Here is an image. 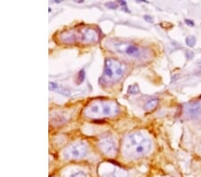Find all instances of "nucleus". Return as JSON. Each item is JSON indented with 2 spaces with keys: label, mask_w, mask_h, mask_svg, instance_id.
<instances>
[{
  "label": "nucleus",
  "mask_w": 201,
  "mask_h": 177,
  "mask_svg": "<svg viewBox=\"0 0 201 177\" xmlns=\"http://www.w3.org/2000/svg\"><path fill=\"white\" fill-rule=\"evenodd\" d=\"M152 142L149 138L142 132H134L129 134L124 140V151L126 156L138 157L150 151Z\"/></svg>",
  "instance_id": "obj_1"
},
{
  "label": "nucleus",
  "mask_w": 201,
  "mask_h": 177,
  "mask_svg": "<svg viewBox=\"0 0 201 177\" xmlns=\"http://www.w3.org/2000/svg\"><path fill=\"white\" fill-rule=\"evenodd\" d=\"M80 38H82V39L84 42L91 43V42L97 41L98 36L97 31L94 29H85L82 31Z\"/></svg>",
  "instance_id": "obj_8"
},
{
  "label": "nucleus",
  "mask_w": 201,
  "mask_h": 177,
  "mask_svg": "<svg viewBox=\"0 0 201 177\" xmlns=\"http://www.w3.org/2000/svg\"><path fill=\"white\" fill-rule=\"evenodd\" d=\"M144 19L146 20V21H148V23H152V22H153L152 17H150L149 15H145V16H144Z\"/></svg>",
  "instance_id": "obj_17"
},
{
  "label": "nucleus",
  "mask_w": 201,
  "mask_h": 177,
  "mask_svg": "<svg viewBox=\"0 0 201 177\" xmlns=\"http://www.w3.org/2000/svg\"><path fill=\"white\" fill-rule=\"evenodd\" d=\"M119 108L113 102H94L85 110L87 116H111L118 113Z\"/></svg>",
  "instance_id": "obj_3"
},
{
  "label": "nucleus",
  "mask_w": 201,
  "mask_h": 177,
  "mask_svg": "<svg viewBox=\"0 0 201 177\" xmlns=\"http://www.w3.org/2000/svg\"><path fill=\"white\" fill-rule=\"evenodd\" d=\"M186 43L189 47H194L196 44V38L193 36H189L186 38Z\"/></svg>",
  "instance_id": "obj_12"
},
{
  "label": "nucleus",
  "mask_w": 201,
  "mask_h": 177,
  "mask_svg": "<svg viewBox=\"0 0 201 177\" xmlns=\"http://www.w3.org/2000/svg\"><path fill=\"white\" fill-rule=\"evenodd\" d=\"M104 177H129V174L126 171L123 169H114L113 171L106 173Z\"/></svg>",
  "instance_id": "obj_9"
},
{
  "label": "nucleus",
  "mask_w": 201,
  "mask_h": 177,
  "mask_svg": "<svg viewBox=\"0 0 201 177\" xmlns=\"http://www.w3.org/2000/svg\"><path fill=\"white\" fill-rule=\"evenodd\" d=\"M185 22L188 25H190V26H194V23L191 21V20H185Z\"/></svg>",
  "instance_id": "obj_18"
},
{
  "label": "nucleus",
  "mask_w": 201,
  "mask_h": 177,
  "mask_svg": "<svg viewBox=\"0 0 201 177\" xmlns=\"http://www.w3.org/2000/svg\"><path fill=\"white\" fill-rule=\"evenodd\" d=\"M184 114L190 119H200L201 118V103L191 102L184 107Z\"/></svg>",
  "instance_id": "obj_7"
},
{
  "label": "nucleus",
  "mask_w": 201,
  "mask_h": 177,
  "mask_svg": "<svg viewBox=\"0 0 201 177\" xmlns=\"http://www.w3.org/2000/svg\"><path fill=\"white\" fill-rule=\"evenodd\" d=\"M49 90L59 92L60 94H63L65 96H69L70 95V91L68 90H66L65 88L60 86L58 84H55V82H49Z\"/></svg>",
  "instance_id": "obj_10"
},
{
  "label": "nucleus",
  "mask_w": 201,
  "mask_h": 177,
  "mask_svg": "<svg viewBox=\"0 0 201 177\" xmlns=\"http://www.w3.org/2000/svg\"><path fill=\"white\" fill-rule=\"evenodd\" d=\"M128 92L131 93V94H133V95L138 94V87L137 85H131V86L129 87Z\"/></svg>",
  "instance_id": "obj_14"
},
{
  "label": "nucleus",
  "mask_w": 201,
  "mask_h": 177,
  "mask_svg": "<svg viewBox=\"0 0 201 177\" xmlns=\"http://www.w3.org/2000/svg\"><path fill=\"white\" fill-rule=\"evenodd\" d=\"M106 6H108V7H111V8H113V9H114V8H116V7H117V5H116L115 3H113V2L107 3V4H106Z\"/></svg>",
  "instance_id": "obj_16"
},
{
  "label": "nucleus",
  "mask_w": 201,
  "mask_h": 177,
  "mask_svg": "<svg viewBox=\"0 0 201 177\" xmlns=\"http://www.w3.org/2000/svg\"><path fill=\"white\" fill-rule=\"evenodd\" d=\"M108 43H109V47L113 48L114 51L121 54L127 55L129 56L141 57L144 54L143 49L127 41H119V39H111V41H108Z\"/></svg>",
  "instance_id": "obj_4"
},
{
  "label": "nucleus",
  "mask_w": 201,
  "mask_h": 177,
  "mask_svg": "<svg viewBox=\"0 0 201 177\" xmlns=\"http://www.w3.org/2000/svg\"><path fill=\"white\" fill-rule=\"evenodd\" d=\"M125 65L119 60L114 58H107L105 60V67L100 82L103 85H109L119 81L125 73Z\"/></svg>",
  "instance_id": "obj_2"
},
{
  "label": "nucleus",
  "mask_w": 201,
  "mask_h": 177,
  "mask_svg": "<svg viewBox=\"0 0 201 177\" xmlns=\"http://www.w3.org/2000/svg\"><path fill=\"white\" fill-rule=\"evenodd\" d=\"M88 153L87 146L82 142H78L70 145L64 151V156L65 159H80L84 157Z\"/></svg>",
  "instance_id": "obj_5"
},
{
  "label": "nucleus",
  "mask_w": 201,
  "mask_h": 177,
  "mask_svg": "<svg viewBox=\"0 0 201 177\" xmlns=\"http://www.w3.org/2000/svg\"><path fill=\"white\" fill-rule=\"evenodd\" d=\"M158 105V100L156 98H154V100H148L146 104H145V108L147 110H153L155 109Z\"/></svg>",
  "instance_id": "obj_11"
},
{
  "label": "nucleus",
  "mask_w": 201,
  "mask_h": 177,
  "mask_svg": "<svg viewBox=\"0 0 201 177\" xmlns=\"http://www.w3.org/2000/svg\"><path fill=\"white\" fill-rule=\"evenodd\" d=\"M98 147L105 155L108 156H114L117 153V146L114 138L109 134L104 135L100 138Z\"/></svg>",
  "instance_id": "obj_6"
},
{
  "label": "nucleus",
  "mask_w": 201,
  "mask_h": 177,
  "mask_svg": "<svg viewBox=\"0 0 201 177\" xmlns=\"http://www.w3.org/2000/svg\"><path fill=\"white\" fill-rule=\"evenodd\" d=\"M69 177H87V174L83 172H77L74 173H72Z\"/></svg>",
  "instance_id": "obj_15"
},
{
  "label": "nucleus",
  "mask_w": 201,
  "mask_h": 177,
  "mask_svg": "<svg viewBox=\"0 0 201 177\" xmlns=\"http://www.w3.org/2000/svg\"><path fill=\"white\" fill-rule=\"evenodd\" d=\"M85 71L82 69V70H80L78 73V84H80L82 83L84 80H85Z\"/></svg>",
  "instance_id": "obj_13"
},
{
  "label": "nucleus",
  "mask_w": 201,
  "mask_h": 177,
  "mask_svg": "<svg viewBox=\"0 0 201 177\" xmlns=\"http://www.w3.org/2000/svg\"><path fill=\"white\" fill-rule=\"evenodd\" d=\"M187 56H188V58H191V57L193 56V53L188 51V52H187Z\"/></svg>",
  "instance_id": "obj_19"
}]
</instances>
